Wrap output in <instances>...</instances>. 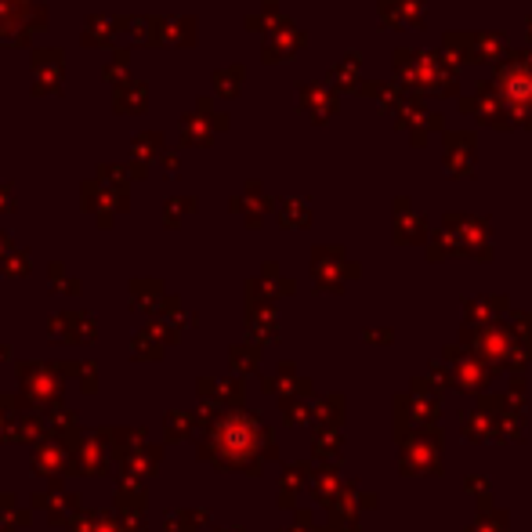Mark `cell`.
Returning a JSON list of instances; mask_svg holds the SVG:
<instances>
[{
  "mask_svg": "<svg viewBox=\"0 0 532 532\" xmlns=\"http://www.w3.org/2000/svg\"><path fill=\"white\" fill-rule=\"evenodd\" d=\"M33 95H58L66 80V55L58 48H33Z\"/></svg>",
  "mask_w": 532,
  "mask_h": 532,
  "instance_id": "obj_1",
  "label": "cell"
},
{
  "mask_svg": "<svg viewBox=\"0 0 532 532\" xmlns=\"http://www.w3.org/2000/svg\"><path fill=\"white\" fill-rule=\"evenodd\" d=\"M221 127H228V120L221 113H214V102L210 98H196V113L181 120V142L210 145L214 142V131H221Z\"/></svg>",
  "mask_w": 532,
  "mask_h": 532,
  "instance_id": "obj_2",
  "label": "cell"
},
{
  "mask_svg": "<svg viewBox=\"0 0 532 532\" xmlns=\"http://www.w3.org/2000/svg\"><path fill=\"white\" fill-rule=\"evenodd\" d=\"M84 203L91 210H98V218H102V225H109L113 221V214L109 210L113 207H127V189H113V185H105V181H84Z\"/></svg>",
  "mask_w": 532,
  "mask_h": 532,
  "instance_id": "obj_3",
  "label": "cell"
},
{
  "mask_svg": "<svg viewBox=\"0 0 532 532\" xmlns=\"http://www.w3.org/2000/svg\"><path fill=\"white\" fill-rule=\"evenodd\" d=\"M163 152H167V142H163L160 131H142L131 138V174H138V178H145L149 174V163L160 160Z\"/></svg>",
  "mask_w": 532,
  "mask_h": 532,
  "instance_id": "obj_4",
  "label": "cell"
},
{
  "mask_svg": "<svg viewBox=\"0 0 532 532\" xmlns=\"http://www.w3.org/2000/svg\"><path fill=\"white\" fill-rule=\"evenodd\" d=\"M156 44H192L196 40V19L192 15H152Z\"/></svg>",
  "mask_w": 532,
  "mask_h": 532,
  "instance_id": "obj_5",
  "label": "cell"
},
{
  "mask_svg": "<svg viewBox=\"0 0 532 532\" xmlns=\"http://www.w3.org/2000/svg\"><path fill=\"white\" fill-rule=\"evenodd\" d=\"M116 33H120L116 19H109V15H87L84 26H80V44L84 48H109Z\"/></svg>",
  "mask_w": 532,
  "mask_h": 532,
  "instance_id": "obj_6",
  "label": "cell"
},
{
  "mask_svg": "<svg viewBox=\"0 0 532 532\" xmlns=\"http://www.w3.org/2000/svg\"><path fill=\"white\" fill-rule=\"evenodd\" d=\"M145 105H149V84L145 80H127V84L113 87L116 113H145Z\"/></svg>",
  "mask_w": 532,
  "mask_h": 532,
  "instance_id": "obj_7",
  "label": "cell"
},
{
  "mask_svg": "<svg viewBox=\"0 0 532 532\" xmlns=\"http://www.w3.org/2000/svg\"><path fill=\"white\" fill-rule=\"evenodd\" d=\"M120 33H127L138 44H156V29H152V15H116Z\"/></svg>",
  "mask_w": 532,
  "mask_h": 532,
  "instance_id": "obj_8",
  "label": "cell"
},
{
  "mask_svg": "<svg viewBox=\"0 0 532 532\" xmlns=\"http://www.w3.org/2000/svg\"><path fill=\"white\" fill-rule=\"evenodd\" d=\"M102 76L113 87H120V84H127V80H134V76H131V48H113V55H109V62H105Z\"/></svg>",
  "mask_w": 532,
  "mask_h": 532,
  "instance_id": "obj_9",
  "label": "cell"
},
{
  "mask_svg": "<svg viewBox=\"0 0 532 532\" xmlns=\"http://www.w3.org/2000/svg\"><path fill=\"white\" fill-rule=\"evenodd\" d=\"M127 178H131V167H124V163H98V181H105V185L127 189Z\"/></svg>",
  "mask_w": 532,
  "mask_h": 532,
  "instance_id": "obj_10",
  "label": "cell"
},
{
  "mask_svg": "<svg viewBox=\"0 0 532 532\" xmlns=\"http://www.w3.org/2000/svg\"><path fill=\"white\" fill-rule=\"evenodd\" d=\"M239 76H243V69H239V66L218 69V73H214V87H218L221 95H236V91H239Z\"/></svg>",
  "mask_w": 532,
  "mask_h": 532,
  "instance_id": "obj_11",
  "label": "cell"
},
{
  "mask_svg": "<svg viewBox=\"0 0 532 532\" xmlns=\"http://www.w3.org/2000/svg\"><path fill=\"white\" fill-rule=\"evenodd\" d=\"M160 163H163V174H171V178H178V174H181V160H178V156H174L171 149L163 152Z\"/></svg>",
  "mask_w": 532,
  "mask_h": 532,
  "instance_id": "obj_12",
  "label": "cell"
},
{
  "mask_svg": "<svg viewBox=\"0 0 532 532\" xmlns=\"http://www.w3.org/2000/svg\"><path fill=\"white\" fill-rule=\"evenodd\" d=\"M192 207V200H174V203H167V207H163V214H171V218H178L181 210H189Z\"/></svg>",
  "mask_w": 532,
  "mask_h": 532,
  "instance_id": "obj_13",
  "label": "cell"
},
{
  "mask_svg": "<svg viewBox=\"0 0 532 532\" xmlns=\"http://www.w3.org/2000/svg\"><path fill=\"white\" fill-rule=\"evenodd\" d=\"M11 207H15V200H11V189L4 185V181H0V210H11Z\"/></svg>",
  "mask_w": 532,
  "mask_h": 532,
  "instance_id": "obj_14",
  "label": "cell"
}]
</instances>
